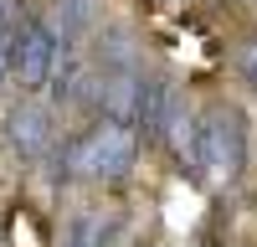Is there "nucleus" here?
<instances>
[{
  "mask_svg": "<svg viewBox=\"0 0 257 247\" xmlns=\"http://www.w3.org/2000/svg\"><path fill=\"white\" fill-rule=\"evenodd\" d=\"M175 88H170L165 77H144L139 82V98H134V129H144V134H160L165 139V124H170V113H175Z\"/></svg>",
  "mask_w": 257,
  "mask_h": 247,
  "instance_id": "obj_5",
  "label": "nucleus"
},
{
  "mask_svg": "<svg viewBox=\"0 0 257 247\" xmlns=\"http://www.w3.org/2000/svg\"><path fill=\"white\" fill-rule=\"evenodd\" d=\"M237 72H242L252 88H257V36H247L242 47H237Z\"/></svg>",
  "mask_w": 257,
  "mask_h": 247,
  "instance_id": "obj_7",
  "label": "nucleus"
},
{
  "mask_svg": "<svg viewBox=\"0 0 257 247\" xmlns=\"http://www.w3.org/2000/svg\"><path fill=\"white\" fill-rule=\"evenodd\" d=\"M247 170V118L237 103H211L201 113V180H237Z\"/></svg>",
  "mask_w": 257,
  "mask_h": 247,
  "instance_id": "obj_2",
  "label": "nucleus"
},
{
  "mask_svg": "<svg viewBox=\"0 0 257 247\" xmlns=\"http://www.w3.org/2000/svg\"><path fill=\"white\" fill-rule=\"evenodd\" d=\"M139 160V129L113 118H98L88 134H77L67 144V170L82 180H123Z\"/></svg>",
  "mask_w": 257,
  "mask_h": 247,
  "instance_id": "obj_1",
  "label": "nucleus"
},
{
  "mask_svg": "<svg viewBox=\"0 0 257 247\" xmlns=\"http://www.w3.org/2000/svg\"><path fill=\"white\" fill-rule=\"evenodd\" d=\"M62 31L52 26L47 16H31L21 21L16 36H11V77L21 88H41V82L57 77V62H62Z\"/></svg>",
  "mask_w": 257,
  "mask_h": 247,
  "instance_id": "obj_3",
  "label": "nucleus"
},
{
  "mask_svg": "<svg viewBox=\"0 0 257 247\" xmlns=\"http://www.w3.org/2000/svg\"><path fill=\"white\" fill-rule=\"evenodd\" d=\"M118 242V221L103 206H82V211L62 226V247H113Z\"/></svg>",
  "mask_w": 257,
  "mask_h": 247,
  "instance_id": "obj_6",
  "label": "nucleus"
},
{
  "mask_svg": "<svg viewBox=\"0 0 257 247\" xmlns=\"http://www.w3.org/2000/svg\"><path fill=\"white\" fill-rule=\"evenodd\" d=\"M52 108L47 103H36V98H26V103H16V108L6 113V144L26 160V165H36V160H47L52 155V144H57V129H52Z\"/></svg>",
  "mask_w": 257,
  "mask_h": 247,
  "instance_id": "obj_4",
  "label": "nucleus"
},
{
  "mask_svg": "<svg viewBox=\"0 0 257 247\" xmlns=\"http://www.w3.org/2000/svg\"><path fill=\"white\" fill-rule=\"evenodd\" d=\"M11 36H16V31H0V82L11 77Z\"/></svg>",
  "mask_w": 257,
  "mask_h": 247,
  "instance_id": "obj_8",
  "label": "nucleus"
}]
</instances>
